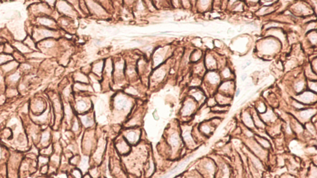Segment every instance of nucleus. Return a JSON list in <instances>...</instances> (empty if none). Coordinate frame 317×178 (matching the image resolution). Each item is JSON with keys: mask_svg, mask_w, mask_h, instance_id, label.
I'll use <instances>...</instances> for the list:
<instances>
[{"mask_svg": "<svg viewBox=\"0 0 317 178\" xmlns=\"http://www.w3.org/2000/svg\"><path fill=\"white\" fill-rule=\"evenodd\" d=\"M32 37L37 43L42 40L50 38H54L57 36V32L52 29L37 26L32 31Z\"/></svg>", "mask_w": 317, "mask_h": 178, "instance_id": "nucleus-1", "label": "nucleus"}, {"mask_svg": "<svg viewBox=\"0 0 317 178\" xmlns=\"http://www.w3.org/2000/svg\"><path fill=\"white\" fill-rule=\"evenodd\" d=\"M47 109L45 102L42 99H34L29 105V110L34 115H39Z\"/></svg>", "mask_w": 317, "mask_h": 178, "instance_id": "nucleus-2", "label": "nucleus"}, {"mask_svg": "<svg viewBox=\"0 0 317 178\" xmlns=\"http://www.w3.org/2000/svg\"><path fill=\"white\" fill-rule=\"evenodd\" d=\"M22 72L19 70L12 72L9 74L5 76L4 83L6 87H16L19 82H20L21 79Z\"/></svg>", "mask_w": 317, "mask_h": 178, "instance_id": "nucleus-3", "label": "nucleus"}, {"mask_svg": "<svg viewBox=\"0 0 317 178\" xmlns=\"http://www.w3.org/2000/svg\"><path fill=\"white\" fill-rule=\"evenodd\" d=\"M20 63L15 59L11 60L0 66V71L3 75L6 76L18 69Z\"/></svg>", "mask_w": 317, "mask_h": 178, "instance_id": "nucleus-4", "label": "nucleus"}, {"mask_svg": "<svg viewBox=\"0 0 317 178\" xmlns=\"http://www.w3.org/2000/svg\"><path fill=\"white\" fill-rule=\"evenodd\" d=\"M32 11L35 14H37V17L42 16H48L50 13V8L48 4L37 3L32 6Z\"/></svg>", "mask_w": 317, "mask_h": 178, "instance_id": "nucleus-5", "label": "nucleus"}, {"mask_svg": "<svg viewBox=\"0 0 317 178\" xmlns=\"http://www.w3.org/2000/svg\"><path fill=\"white\" fill-rule=\"evenodd\" d=\"M52 135L51 132L49 130V128H47L43 130L41 134L40 137V140L39 144L41 145V147L39 149L44 148L48 146L50 144V141L52 140Z\"/></svg>", "mask_w": 317, "mask_h": 178, "instance_id": "nucleus-6", "label": "nucleus"}, {"mask_svg": "<svg viewBox=\"0 0 317 178\" xmlns=\"http://www.w3.org/2000/svg\"><path fill=\"white\" fill-rule=\"evenodd\" d=\"M36 22L37 24H38L37 26H43L50 29H52L55 26V22L53 21V19L48 17L47 16L37 17Z\"/></svg>", "mask_w": 317, "mask_h": 178, "instance_id": "nucleus-7", "label": "nucleus"}, {"mask_svg": "<svg viewBox=\"0 0 317 178\" xmlns=\"http://www.w3.org/2000/svg\"><path fill=\"white\" fill-rule=\"evenodd\" d=\"M12 46H14L16 50L18 51L19 52H20L21 53L24 55L25 54L27 55L29 54L30 53L34 51L31 50V49H30L26 44H25L23 41L16 40L13 42V44H12Z\"/></svg>", "mask_w": 317, "mask_h": 178, "instance_id": "nucleus-8", "label": "nucleus"}, {"mask_svg": "<svg viewBox=\"0 0 317 178\" xmlns=\"http://www.w3.org/2000/svg\"><path fill=\"white\" fill-rule=\"evenodd\" d=\"M57 6L59 11L66 14H70L72 13V9L70 5L63 0H60L57 3Z\"/></svg>", "mask_w": 317, "mask_h": 178, "instance_id": "nucleus-9", "label": "nucleus"}, {"mask_svg": "<svg viewBox=\"0 0 317 178\" xmlns=\"http://www.w3.org/2000/svg\"><path fill=\"white\" fill-rule=\"evenodd\" d=\"M23 42L26 44L30 49H31L32 51H37V44L34 41V40L32 39L31 36H27L25 38Z\"/></svg>", "mask_w": 317, "mask_h": 178, "instance_id": "nucleus-10", "label": "nucleus"}, {"mask_svg": "<svg viewBox=\"0 0 317 178\" xmlns=\"http://www.w3.org/2000/svg\"><path fill=\"white\" fill-rule=\"evenodd\" d=\"M116 146L118 150H119L121 154H125L129 150V147L128 143L123 139L121 140V142H119V143L116 144Z\"/></svg>", "mask_w": 317, "mask_h": 178, "instance_id": "nucleus-11", "label": "nucleus"}, {"mask_svg": "<svg viewBox=\"0 0 317 178\" xmlns=\"http://www.w3.org/2000/svg\"><path fill=\"white\" fill-rule=\"evenodd\" d=\"M126 139L128 140V142L130 144H134L136 142V141L138 140L139 138V134L134 131H131L127 132Z\"/></svg>", "mask_w": 317, "mask_h": 178, "instance_id": "nucleus-12", "label": "nucleus"}, {"mask_svg": "<svg viewBox=\"0 0 317 178\" xmlns=\"http://www.w3.org/2000/svg\"><path fill=\"white\" fill-rule=\"evenodd\" d=\"M50 157L43 155H39L37 157V168H40L42 166L48 164L49 163Z\"/></svg>", "mask_w": 317, "mask_h": 178, "instance_id": "nucleus-13", "label": "nucleus"}, {"mask_svg": "<svg viewBox=\"0 0 317 178\" xmlns=\"http://www.w3.org/2000/svg\"><path fill=\"white\" fill-rule=\"evenodd\" d=\"M6 96L8 98H12L16 97L18 94L19 91L16 87H7L4 90Z\"/></svg>", "mask_w": 317, "mask_h": 178, "instance_id": "nucleus-14", "label": "nucleus"}, {"mask_svg": "<svg viewBox=\"0 0 317 178\" xmlns=\"http://www.w3.org/2000/svg\"><path fill=\"white\" fill-rule=\"evenodd\" d=\"M53 103L54 112L56 113V114H61L60 113L62 111V106L60 100H59L58 98H55L53 100Z\"/></svg>", "mask_w": 317, "mask_h": 178, "instance_id": "nucleus-15", "label": "nucleus"}, {"mask_svg": "<svg viewBox=\"0 0 317 178\" xmlns=\"http://www.w3.org/2000/svg\"><path fill=\"white\" fill-rule=\"evenodd\" d=\"M12 59H14L12 55L6 54L3 52L0 53V66Z\"/></svg>", "mask_w": 317, "mask_h": 178, "instance_id": "nucleus-16", "label": "nucleus"}, {"mask_svg": "<svg viewBox=\"0 0 317 178\" xmlns=\"http://www.w3.org/2000/svg\"><path fill=\"white\" fill-rule=\"evenodd\" d=\"M88 108V104L84 100H79L76 103V110L78 112H83Z\"/></svg>", "mask_w": 317, "mask_h": 178, "instance_id": "nucleus-17", "label": "nucleus"}, {"mask_svg": "<svg viewBox=\"0 0 317 178\" xmlns=\"http://www.w3.org/2000/svg\"><path fill=\"white\" fill-rule=\"evenodd\" d=\"M81 121L83 122V124L86 127L91 126L93 123L92 118L91 117V116H89L88 115L83 116Z\"/></svg>", "mask_w": 317, "mask_h": 178, "instance_id": "nucleus-18", "label": "nucleus"}, {"mask_svg": "<svg viewBox=\"0 0 317 178\" xmlns=\"http://www.w3.org/2000/svg\"><path fill=\"white\" fill-rule=\"evenodd\" d=\"M15 50V48L12 46V45H10L9 44H5L4 45H3V52L6 54L12 55L14 53Z\"/></svg>", "mask_w": 317, "mask_h": 178, "instance_id": "nucleus-19", "label": "nucleus"}, {"mask_svg": "<svg viewBox=\"0 0 317 178\" xmlns=\"http://www.w3.org/2000/svg\"><path fill=\"white\" fill-rule=\"evenodd\" d=\"M232 84H231V83H229V82H225L224 84H222V85H221V89H222L224 92H227L228 91L229 92L230 90H231V89H231V88H234V87H232V86L231 85Z\"/></svg>", "mask_w": 317, "mask_h": 178, "instance_id": "nucleus-20", "label": "nucleus"}, {"mask_svg": "<svg viewBox=\"0 0 317 178\" xmlns=\"http://www.w3.org/2000/svg\"><path fill=\"white\" fill-rule=\"evenodd\" d=\"M48 164L42 166L39 168V172L41 174H47L48 173Z\"/></svg>", "mask_w": 317, "mask_h": 178, "instance_id": "nucleus-21", "label": "nucleus"}, {"mask_svg": "<svg viewBox=\"0 0 317 178\" xmlns=\"http://www.w3.org/2000/svg\"><path fill=\"white\" fill-rule=\"evenodd\" d=\"M76 80L78 81L83 82H88V80L87 77H86L83 74H78L76 76Z\"/></svg>", "mask_w": 317, "mask_h": 178, "instance_id": "nucleus-22", "label": "nucleus"}, {"mask_svg": "<svg viewBox=\"0 0 317 178\" xmlns=\"http://www.w3.org/2000/svg\"><path fill=\"white\" fill-rule=\"evenodd\" d=\"M102 65H101V64H97V65H96L94 67V71L98 74L102 72Z\"/></svg>", "mask_w": 317, "mask_h": 178, "instance_id": "nucleus-23", "label": "nucleus"}, {"mask_svg": "<svg viewBox=\"0 0 317 178\" xmlns=\"http://www.w3.org/2000/svg\"><path fill=\"white\" fill-rule=\"evenodd\" d=\"M71 174H73L74 177H80L82 176L81 174L80 171L79 169H73V171L71 172Z\"/></svg>", "mask_w": 317, "mask_h": 178, "instance_id": "nucleus-24", "label": "nucleus"}, {"mask_svg": "<svg viewBox=\"0 0 317 178\" xmlns=\"http://www.w3.org/2000/svg\"><path fill=\"white\" fill-rule=\"evenodd\" d=\"M78 159H79V157L78 156H76L75 157H74L71 159V164H77V163L78 162Z\"/></svg>", "mask_w": 317, "mask_h": 178, "instance_id": "nucleus-25", "label": "nucleus"}, {"mask_svg": "<svg viewBox=\"0 0 317 178\" xmlns=\"http://www.w3.org/2000/svg\"><path fill=\"white\" fill-rule=\"evenodd\" d=\"M45 1L49 6H53L55 2V0H45Z\"/></svg>", "mask_w": 317, "mask_h": 178, "instance_id": "nucleus-26", "label": "nucleus"}, {"mask_svg": "<svg viewBox=\"0 0 317 178\" xmlns=\"http://www.w3.org/2000/svg\"><path fill=\"white\" fill-rule=\"evenodd\" d=\"M3 74L1 73V72L0 71V83L1 82V81H3Z\"/></svg>", "mask_w": 317, "mask_h": 178, "instance_id": "nucleus-27", "label": "nucleus"}, {"mask_svg": "<svg viewBox=\"0 0 317 178\" xmlns=\"http://www.w3.org/2000/svg\"><path fill=\"white\" fill-rule=\"evenodd\" d=\"M1 156H2V152H1V147H0V159H1Z\"/></svg>", "mask_w": 317, "mask_h": 178, "instance_id": "nucleus-28", "label": "nucleus"}, {"mask_svg": "<svg viewBox=\"0 0 317 178\" xmlns=\"http://www.w3.org/2000/svg\"><path fill=\"white\" fill-rule=\"evenodd\" d=\"M239 93H240V90L239 89L237 91V94H236V96H238L239 95Z\"/></svg>", "mask_w": 317, "mask_h": 178, "instance_id": "nucleus-29", "label": "nucleus"}, {"mask_svg": "<svg viewBox=\"0 0 317 178\" xmlns=\"http://www.w3.org/2000/svg\"><path fill=\"white\" fill-rule=\"evenodd\" d=\"M1 1H4V0H1Z\"/></svg>", "mask_w": 317, "mask_h": 178, "instance_id": "nucleus-30", "label": "nucleus"}]
</instances>
